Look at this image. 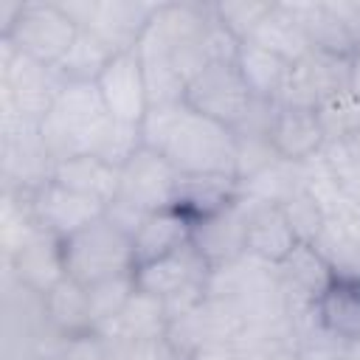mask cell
I'll return each instance as SVG.
<instances>
[{
    "label": "cell",
    "instance_id": "6da1fadb",
    "mask_svg": "<svg viewBox=\"0 0 360 360\" xmlns=\"http://www.w3.org/2000/svg\"><path fill=\"white\" fill-rule=\"evenodd\" d=\"M143 146L160 152L180 177H236V132L200 115L186 101L149 107L141 121Z\"/></svg>",
    "mask_w": 360,
    "mask_h": 360
},
{
    "label": "cell",
    "instance_id": "7a4b0ae2",
    "mask_svg": "<svg viewBox=\"0 0 360 360\" xmlns=\"http://www.w3.org/2000/svg\"><path fill=\"white\" fill-rule=\"evenodd\" d=\"M112 127V115L104 107V98L96 84L68 82L51 112L39 124V138L51 160H68L79 155H96L104 135Z\"/></svg>",
    "mask_w": 360,
    "mask_h": 360
},
{
    "label": "cell",
    "instance_id": "3957f363",
    "mask_svg": "<svg viewBox=\"0 0 360 360\" xmlns=\"http://www.w3.org/2000/svg\"><path fill=\"white\" fill-rule=\"evenodd\" d=\"M205 292L231 301L245 323H287L290 301L273 264L242 256L233 264L214 267L205 278Z\"/></svg>",
    "mask_w": 360,
    "mask_h": 360
},
{
    "label": "cell",
    "instance_id": "277c9868",
    "mask_svg": "<svg viewBox=\"0 0 360 360\" xmlns=\"http://www.w3.org/2000/svg\"><path fill=\"white\" fill-rule=\"evenodd\" d=\"M62 262H65V276L79 281L82 287L129 276L135 273L132 236L104 214L101 219L62 239Z\"/></svg>",
    "mask_w": 360,
    "mask_h": 360
},
{
    "label": "cell",
    "instance_id": "5b68a950",
    "mask_svg": "<svg viewBox=\"0 0 360 360\" xmlns=\"http://www.w3.org/2000/svg\"><path fill=\"white\" fill-rule=\"evenodd\" d=\"M0 48H3V62H0L3 96L14 104V110L22 118L42 124V118L51 112L59 90L68 82L56 73V68L42 65L28 53H20L11 39L0 37Z\"/></svg>",
    "mask_w": 360,
    "mask_h": 360
},
{
    "label": "cell",
    "instance_id": "8992f818",
    "mask_svg": "<svg viewBox=\"0 0 360 360\" xmlns=\"http://www.w3.org/2000/svg\"><path fill=\"white\" fill-rule=\"evenodd\" d=\"M79 25L62 11L56 0H22V8L6 34L20 53L56 68L62 56L70 51Z\"/></svg>",
    "mask_w": 360,
    "mask_h": 360
},
{
    "label": "cell",
    "instance_id": "52a82bcc",
    "mask_svg": "<svg viewBox=\"0 0 360 360\" xmlns=\"http://www.w3.org/2000/svg\"><path fill=\"white\" fill-rule=\"evenodd\" d=\"M186 104L205 118H214L233 132L250 115L256 98L245 84L236 59L233 62H211L202 68L186 87Z\"/></svg>",
    "mask_w": 360,
    "mask_h": 360
},
{
    "label": "cell",
    "instance_id": "ba28073f",
    "mask_svg": "<svg viewBox=\"0 0 360 360\" xmlns=\"http://www.w3.org/2000/svg\"><path fill=\"white\" fill-rule=\"evenodd\" d=\"M346 87H349V59L312 48L301 59L290 62L287 79L281 84L276 104L318 110L329 96L346 90Z\"/></svg>",
    "mask_w": 360,
    "mask_h": 360
},
{
    "label": "cell",
    "instance_id": "9c48e42d",
    "mask_svg": "<svg viewBox=\"0 0 360 360\" xmlns=\"http://www.w3.org/2000/svg\"><path fill=\"white\" fill-rule=\"evenodd\" d=\"M180 174L174 166L155 149L141 146L124 166H121V186L115 202H124L141 214H152L160 208L174 205Z\"/></svg>",
    "mask_w": 360,
    "mask_h": 360
},
{
    "label": "cell",
    "instance_id": "30bf717a",
    "mask_svg": "<svg viewBox=\"0 0 360 360\" xmlns=\"http://www.w3.org/2000/svg\"><path fill=\"white\" fill-rule=\"evenodd\" d=\"M214 22L211 3H158L146 31L141 34L135 53L141 59H169L177 48L200 39Z\"/></svg>",
    "mask_w": 360,
    "mask_h": 360
},
{
    "label": "cell",
    "instance_id": "8fae6325",
    "mask_svg": "<svg viewBox=\"0 0 360 360\" xmlns=\"http://www.w3.org/2000/svg\"><path fill=\"white\" fill-rule=\"evenodd\" d=\"M245 228H248V202L239 194L231 205L194 219V233H191V245L194 250L205 259V264L214 267H225L239 262L248 248H245Z\"/></svg>",
    "mask_w": 360,
    "mask_h": 360
},
{
    "label": "cell",
    "instance_id": "7c38bea8",
    "mask_svg": "<svg viewBox=\"0 0 360 360\" xmlns=\"http://www.w3.org/2000/svg\"><path fill=\"white\" fill-rule=\"evenodd\" d=\"M28 200H31V214H34L37 225L59 239L73 236L76 231L87 228L90 222H96L107 214V208L101 202H96L84 194H76L53 180H48L37 191H31Z\"/></svg>",
    "mask_w": 360,
    "mask_h": 360
},
{
    "label": "cell",
    "instance_id": "4fadbf2b",
    "mask_svg": "<svg viewBox=\"0 0 360 360\" xmlns=\"http://www.w3.org/2000/svg\"><path fill=\"white\" fill-rule=\"evenodd\" d=\"M107 112L118 124H141L149 112V96L143 82V68L135 51L115 53L107 70L96 82Z\"/></svg>",
    "mask_w": 360,
    "mask_h": 360
},
{
    "label": "cell",
    "instance_id": "5bb4252c",
    "mask_svg": "<svg viewBox=\"0 0 360 360\" xmlns=\"http://www.w3.org/2000/svg\"><path fill=\"white\" fill-rule=\"evenodd\" d=\"M267 141H270L276 158L290 160V163H307V160L318 158L321 149L326 146V135H323V127H321L315 110L281 107V104H276V110H273Z\"/></svg>",
    "mask_w": 360,
    "mask_h": 360
},
{
    "label": "cell",
    "instance_id": "9a60e30c",
    "mask_svg": "<svg viewBox=\"0 0 360 360\" xmlns=\"http://www.w3.org/2000/svg\"><path fill=\"white\" fill-rule=\"evenodd\" d=\"M248 228H245V256H253L264 264H281L301 242L287 222V214L278 202L248 200Z\"/></svg>",
    "mask_w": 360,
    "mask_h": 360
},
{
    "label": "cell",
    "instance_id": "2e32d148",
    "mask_svg": "<svg viewBox=\"0 0 360 360\" xmlns=\"http://www.w3.org/2000/svg\"><path fill=\"white\" fill-rule=\"evenodd\" d=\"M3 264L22 287L45 295L56 281L65 278L62 239L37 228L11 256H3Z\"/></svg>",
    "mask_w": 360,
    "mask_h": 360
},
{
    "label": "cell",
    "instance_id": "e0dca14e",
    "mask_svg": "<svg viewBox=\"0 0 360 360\" xmlns=\"http://www.w3.org/2000/svg\"><path fill=\"white\" fill-rule=\"evenodd\" d=\"M211 267L205 264V259L194 250V245H186L163 259H155V262H146V264H138L135 267V287L149 292V295H158V298H172L188 287H200L205 284Z\"/></svg>",
    "mask_w": 360,
    "mask_h": 360
},
{
    "label": "cell",
    "instance_id": "ac0fdd59",
    "mask_svg": "<svg viewBox=\"0 0 360 360\" xmlns=\"http://www.w3.org/2000/svg\"><path fill=\"white\" fill-rule=\"evenodd\" d=\"M191 233H194V217L177 205L146 214V219L141 222V228L132 236L135 267L155 262V259H163L180 248L191 245Z\"/></svg>",
    "mask_w": 360,
    "mask_h": 360
},
{
    "label": "cell",
    "instance_id": "d6986e66",
    "mask_svg": "<svg viewBox=\"0 0 360 360\" xmlns=\"http://www.w3.org/2000/svg\"><path fill=\"white\" fill-rule=\"evenodd\" d=\"M51 180L110 208L118 197L121 169L101 160L98 155H79V158L56 160L51 169Z\"/></svg>",
    "mask_w": 360,
    "mask_h": 360
},
{
    "label": "cell",
    "instance_id": "ffe728a7",
    "mask_svg": "<svg viewBox=\"0 0 360 360\" xmlns=\"http://www.w3.org/2000/svg\"><path fill=\"white\" fill-rule=\"evenodd\" d=\"M158 3H138V0H98L96 17L87 31L98 34L112 51H135L141 34L146 31Z\"/></svg>",
    "mask_w": 360,
    "mask_h": 360
},
{
    "label": "cell",
    "instance_id": "44dd1931",
    "mask_svg": "<svg viewBox=\"0 0 360 360\" xmlns=\"http://www.w3.org/2000/svg\"><path fill=\"white\" fill-rule=\"evenodd\" d=\"M96 332H101V335L110 338L112 343L166 338V332H169L166 301L135 287L132 298H129L127 307L118 312V318H112L107 326H101V329H96Z\"/></svg>",
    "mask_w": 360,
    "mask_h": 360
},
{
    "label": "cell",
    "instance_id": "7402d4cb",
    "mask_svg": "<svg viewBox=\"0 0 360 360\" xmlns=\"http://www.w3.org/2000/svg\"><path fill=\"white\" fill-rule=\"evenodd\" d=\"M295 17L304 25V34L309 39V45L315 51L332 53V56H343L352 59L360 48L354 42V37L349 34L346 22L338 17V11L332 8L329 0H315V3H287Z\"/></svg>",
    "mask_w": 360,
    "mask_h": 360
},
{
    "label": "cell",
    "instance_id": "603a6c76",
    "mask_svg": "<svg viewBox=\"0 0 360 360\" xmlns=\"http://www.w3.org/2000/svg\"><path fill=\"white\" fill-rule=\"evenodd\" d=\"M315 318L321 326L360 349V278H335L318 298Z\"/></svg>",
    "mask_w": 360,
    "mask_h": 360
},
{
    "label": "cell",
    "instance_id": "cb8c5ba5",
    "mask_svg": "<svg viewBox=\"0 0 360 360\" xmlns=\"http://www.w3.org/2000/svg\"><path fill=\"white\" fill-rule=\"evenodd\" d=\"M45 315H48V323L65 338H76L96 329L87 287H82L68 276L45 292Z\"/></svg>",
    "mask_w": 360,
    "mask_h": 360
},
{
    "label": "cell",
    "instance_id": "d4e9b609",
    "mask_svg": "<svg viewBox=\"0 0 360 360\" xmlns=\"http://www.w3.org/2000/svg\"><path fill=\"white\" fill-rule=\"evenodd\" d=\"M236 68L256 101L276 104L281 84L287 79V68H290L287 59L256 45L253 39H245V42H239V51H236Z\"/></svg>",
    "mask_w": 360,
    "mask_h": 360
},
{
    "label": "cell",
    "instance_id": "484cf974",
    "mask_svg": "<svg viewBox=\"0 0 360 360\" xmlns=\"http://www.w3.org/2000/svg\"><path fill=\"white\" fill-rule=\"evenodd\" d=\"M256 45L278 53L281 59L287 62H295L301 59L304 53L312 51L307 34H304V25L301 20L295 17V11L287 6V3H273V8L267 11V17L259 22V28L253 31L250 37Z\"/></svg>",
    "mask_w": 360,
    "mask_h": 360
},
{
    "label": "cell",
    "instance_id": "4316f807",
    "mask_svg": "<svg viewBox=\"0 0 360 360\" xmlns=\"http://www.w3.org/2000/svg\"><path fill=\"white\" fill-rule=\"evenodd\" d=\"M115 53L118 51H112L98 34H93L87 28H79L70 51L56 65V73L65 82H87V84H96L98 76L107 70V65L115 59Z\"/></svg>",
    "mask_w": 360,
    "mask_h": 360
},
{
    "label": "cell",
    "instance_id": "83f0119b",
    "mask_svg": "<svg viewBox=\"0 0 360 360\" xmlns=\"http://www.w3.org/2000/svg\"><path fill=\"white\" fill-rule=\"evenodd\" d=\"M239 194V180L233 177H180L174 205L200 219L231 205Z\"/></svg>",
    "mask_w": 360,
    "mask_h": 360
},
{
    "label": "cell",
    "instance_id": "f1b7e54d",
    "mask_svg": "<svg viewBox=\"0 0 360 360\" xmlns=\"http://www.w3.org/2000/svg\"><path fill=\"white\" fill-rule=\"evenodd\" d=\"M312 245L326 259L335 278H360V248L343 233V228L335 219H326L323 231Z\"/></svg>",
    "mask_w": 360,
    "mask_h": 360
},
{
    "label": "cell",
    "instance_id": "f546056e",
    "mask_svg": "<svg viewBox=\"0 0 360 360\" xmlns=\"http://www.w3.org/2000/svg\"><path fill=\"white\" fill-rule=\"evenodd\" d=\"M217 22L239 42L250 39L259 22L267 17L273 8V0H225V3H211Z\"/></svg>",
    "mask_w": 360,
    "mask_h": 360
},
{
    "label": "cell",
    "instance_id": "4dcf8cb0",
    "mask_svg": "<svg viewBox=\"0 0 360 360\" xmlns=\"http://www.w3.org/2000/svg\"><path fill=\"white\" fill-rule=\"evenodd\" d=\"M141 59V56H138ZM143 68V82H146V96H149V107H163V104H177L186 101V79L172 68L169 59L163 56H152V59H141Z\"/></svg>",
    "mask_w": 360,
    "mask_h": 360
},
{
    "label": "cell",
    "instance_id": "1f68e13d",
    "mask_svg": "<svg viewBox=\"0 0 360 360\" xmlns=\"http://www.w3.org/2000/svg\"><path fill=\"white\" fill-rule=\"evenodd\" d=\"M315 112H318L326 141H340L360 127V96L346 87V90L329 96Z\"/></svg>",
    "mask_w": 360,
    "mask_h": 360
},
{
    "label": "cell",
    "instance_id": "d6a6232c",
    "mask_svg": "<svg viewBox=\"0 0 360 360\" xmlns=\"http://www.w3.org/2000/svg\"><path fill=\"white\" fill-rule=\"evenodd\" d=\"M135 292V276H118V278H107L98 281L93 287H87L90 295V312H93V323L96 329L107 326L112 318H118V312L127 307V301Z\"/></svg>",
    "mask_w": 360,
    "mask_h": 360
},
{
    "label": "cell",
    "instance_id": "836d02e7",
    "mask_svg": "<svg viewBox=\"0 0 360 360\" xmlns=\"http://www.w3.org/2000/svg\"><path fill=\"white\" fill-rule=\"evenodd\" d=\"M281 208H284L287 222L292 225L298 242L312 245L318 239V233L323 231V225H326V214L321 211V205L312 200V194L307 188L298 191V194H292L287 202H281Z\"/></svg>",
    "mask_w": 360,
    "mask_h": 360
},
{
    "label": "cell",
    "instance_id": "e575fe53",
    "mask_svg": "<svg viewBox=\"0 0 360 360\" xmlns=\"http://www.w3.org/2000/svg\"><path fill=\"white\" fill-rule=\"evenodd\" d=\"M141 146H143L141 124H118V121H112V127L104 135V141H101V146H98L96 155L101 160H107V163H112V166L121 169Z\"/></svg>",
    "mask_w": 360,
    "mask_h": 360
},
{
    "label": "cell",
    "instance_id": "d590c367",
    "mask_svg": "<svg viewBox=\"0 0 360 360\" xmlns=\"http://www.w3.org/2000/svg\"><path fill=\"white\" fill-rule=\"evenodd\" d=\"M59 360H115V346L101 332H84L76 338H68Z\"/></svg>",
    "mask_w": 360,
    "mask_h": 360
},
{
    "label": "cell",
    "instance_id": "8d00e7d4",
    "mask_svg": "<svg viewBox=\"0 0 360 360\" xmlns=\"http://www.w3.org/2000/svg\"><path fill=\"white\" fill-rule=\"evenodd\" d=\"M115 346V360H186L177 354V349L166 340H127V343H112Z\"/></svg>",
    "mask_w": 360,
    "mask_h": 360
},
{
    "label": "cell",
    "instance_id": "74e56055",
    "mask_svg": "<svg viewBox=\"0 0 360 360\" xmlns=\"http://www.w3.org/2000/svg\"><path fill=\"white\" fill-rule=\"evenodd\" d=\"M335 222L343 228V233L360 248V205H354V202H349L338 217H335Z\"/></svg>",
    "mask_w": 360,
    "mask_h": 360
},
{
    "label": "cell",
    "instance_id": "f35d334b",
    "mask_svg": "<svg viewBox=\"0 0 360 360\" xmlns=\"http://www.w3.org/2000/svg\"><path fill=\"white\" fill-rule=\"evenodd\" d=\"M338 177V183H340V188L346 191V197L354 202V205H360V166H352V169H346V172H340V174H335Z\"/></svg>",
    "mask_w": 360,
    "mask_h": 360
},
{
    "label": "cell",
    "instance_id": "ab89813d",
    "mask_svg": "<svg viewBox=\"0 0 360 360\" xmlns=\"http://www.w3.org/2000/svg\"><path fill=\"white\" fill-rule=\"evenodd\" d=\"M186 360H242L231 346H202L191 352Z\"/></svg>",
    "mask_w": 360,
    "mask_h": 360
},
{
    "label": "cell",
    "instance_id": "60d3db41",
    "mask_svg": "<svg viewBox=\"0 0 360 360\" xmlns=\"http://www.w3.org/2000/svg\"><path fill=\"white\" fill-rule=\"evenodd\" d=\"M340 143H343L346 155L352 158V163H354V166H360V127H357L354 132H349L346 138H340Z\"/></svg>",
    "mask_w": 360,
    "mask_h": 360
},
{
    "label": "cell",
    "instance_id": "b9f144b4",
    "mask_svg": "<svg viewBox=\"0 0 360 360\" xmlns=\"http://www.w3.org/2000/svg\"><path fill=\"white\" fill-rule=\"evenodd\" d=\"M349 90H354L360 96V51L349 59Z\"/></svg>",
    "mask_w": 360,
    "mask_h": 360
},
{
    "label": "cell",
    "instance_id": "7bdbcfd3",
    "mask_svg": "<svg viewBox=\"0 0 360 360\" xmlns=\"http://www.w3.org/2000/svg\"><path fill=\"white\" fill-rule=\"evenodd\" d=\"M273 360H298V354L290 349V352H281V354H278V357H273Z\"/></svg>",
    "mask_w": 360,
    "mask_h": 360
},
{
    "label": "cell",
    "instance_id": "ee69618b",
    "mask_svg": "<svg viewBox=\"0 0 360 360\" xmlns=\"http://www.w3.org/2000/svg\"><path fill=\"white\" fill-rule=\"evenodd\" d=\"M343 360H360V349H354V352H352V354H346Z\"/></svg>",
    "mask_w": 360,
    "mask_h": 360
}]
</instances>
